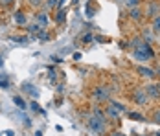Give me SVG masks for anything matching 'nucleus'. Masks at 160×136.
Returning a JSON list of instances; mask_svg holds the SVG:
<instances>
[{
  "label": "nucleus",
  "instance_id": "nucleus-7",
  "mask_svg": "<svg viewBox=\"0 0 160 136\" xmlns=\"http://www.w3.org/2000/svg\"><path fill=\"white\" fill-rule=\"evenodd\" d=\"M144 90H145V94H147L149 98H158V96H160V90H158V87H157V85H147Z\"/></svg>",
  "mask_w": 160,
  "mask_h": 136
},
{
  "label": "nucleus",
  "instance_id": "nucleus-2",
  "mask_svg": "<svg viewBox=\"0 0 160 136\" xmlns=\"http://www.w3.org/2000/svg\"><path fill=\"white\" fill-rule=\"evenodd\" d=\"M94 98H96L98 101H107L111 98V90L107 87H96L94 88Z\"/></svg>",
  "mask_w": 160,
  "mask_h": 136
},
{
  "label": "nucleus",
  "instance_id": "nucleus-12",
  "mask_svg": "<svg viewBox=\"0 0 160 136\" xmlns=\"http://www.w3.org/2000/svg\"><path fill=\"white\" fill-rule=\"evenodd\" d=\"M64 18H66V11H64V9H61V11L57 9V13H55V22H57V24H63Z\"/></svg>",
  "mask_w": 160,
  "mask_h": 136
},
{
  "label": "nucleus",
  "instance_id": "nucleus-4",
  "mask_svg": "<svg viewBox=\"0 0 160 136\" xmlns=\"http://www.w3.org/2000/svg\"><path fill=\"white\" fill-rule=\"evenodd\" d=\"M35 18H37V24H39V26H41L42 30H44V28L48 26V22H50V18H48V13H46V11H39Z\"/></svg>",
  "mask_w": 160,
  "mask_h": 136
},
{
  "label": "nucleus",
  "instance_id": "nucleus-6",
  "mask_svg": "<svg viewBox=\"0 0 160 136\" xmlns=\"http://www.w3.org/2000/svg\"><path fill=\"white\" fill-rule=\"evenodd\" d=\"M120 114H122V112H120V110H116V108H114L111 103H109V107L105 108V118L109 116L111 120H118V118H120Z\"/></svg>",
  "mask_w": 160,
  "mask_h": 136
},
{
  "label": "nucleus",
  "instance_id": "nucleus-32",
  "mask_svg": "<svg viewBox=\"0 0 160 136\" xmlns=\"http://www.w3.org/2000/svg\"><path fill=\"white\" fill-rule=\"evenodd\" d=\"M157 87H158V90H160V85H157Z\"/></svg>",
  "mask_w": 160,
  "mask_h": 136
},
{
  "label": "nucleus",
  "instance_id": "nucleus-25",
  "mask_svg": "<svg viewBox=\"0 0 160 136\" xmlns=\"http://www.w3.org/2000/svg\"><path fill=\"white\" fill-rule=\"evenodd\" d=\"M15 43H28V37H11Z\"/></svg>",
  "mask_w": 160,
  "mask_h": 136
},
{
  "label": "nucleus",
  "instance_id": "nucleus-3",
  "mask_svg": "<svg viewBox=\"0 0 160 136\" xmlns=\"http://www.w3.org/2000/svg\"><path fill=\"white\" fill-rule=\"evenodd\" d=\"M132 99L138 105H147V94H145L144 88H136V90L132 92Z\"/></svg>",
  "mask_w": 160,
  "mask_h": 136
},
{
  "label": "nucleus",
  "instance_id": "nucleus-14",
  "mask_svg": "<svg viewBox=\"0 0 160 136\" xmlns=\"http://www.w3.org/2000/svg\"><path fill=\"white\" fill-rule=\"evenodd\" d=\"M132 57H134V59H138V61H149V59H147V55L142 53V52H138V50H132Z\"/></svg>",
  "mask_w": 160,
  "mask_h": 136
},
{
  "label": "nucleus",
  "instance_id": "nucleus-28",
  "mask_svg": "<svg viewBox=\"0 0 160 136\" xmlns=\"http://www.w3.org/2000/svg\"><path fill=\"white\" fill-rule=\"evenodd\" d=\"M155 121H157V123H160V110H157V112H155Z\"/></svg>",
  "mask_w": 160,
  "mask_h": 136
},
{
  "label": "nucleus",
  "instance_id": "nucleus-27",
  "mask_svg": "<svg viewBox=\"0 0 160 136\" xmlns=\"http://www.w3.org/2000/svg\"><path fill=\"white\" fill-rule=\"evenodd\" d=\"M13 2H15V0H0L2 6H9V4H13Z\"/></svg>",
  "mask_w": 160,
  "mask_h": 136
},
{
  "label": "nucleus",
  "instance_id": "nucleus-20",
  "mask_svg": "<svg viewBox=\"0 0 160 136\" xmlns=\"http://www.w3.org/2000/svg\"><path fill=\"white\" fill-rule=\"evenodd\" d=\"M24 90H26V92H32L33 98H37V96H39V92L35 90V87H32V85H24Z\"/></svg>",
  "mask_w": 160,
  "mask_h": 136
},
{
  "label": "nucleus",
  "instance_id": "nucleus-21",
  "mask_svg": "<svg viewBox=\"0 0 160 136\" xmlns=\"http://www.w3.org/2000/svg\"><path fill=\"white\" fill-rule=\"evenodd\" d=\"M111 105L116 108V110H120V112H125V107L122 105V103H118V101H111Z\"/></svg>",
  "mask_w": 160,
  "mask_h": 136
},
{
  "label": "nucleus",
  "instance_id": "nucleus-24",
  "mask_svg": "<svg viewBox=\"0 0 160 136\" xmlns=\"http://www.w3.org/2000/svg\"><path fill=\"white\" fill-rule=\"evenodd\" d=\"M28 2L32 4L33 8H41V6H42V0H28Z\"/></svg>",
  "mask_w": 160,
  "mask_h": 136
},
{
  "label": "nucleus",
  "instance_id": "nucleus-30",
  "mask_svg": "<svg viewBox=\"0 0 160 136\" xmlns=\"http://www.w3.org/2000/svg\"><path fill=\"white\" fill-rule=\"evenodd\" d=\"M4 66V59H2V55H0V68Z\"/></svg>",
  "mask_w": 160,
  "mask_h": 136
},
{
  "label": "nucleus",
  "instance_id": "nucleus-5",
  "mask_svg": "<svg viewBox=\"0 0 160 136\" xmlns=\"http://www.w3.org/2000/svg\"><path fill=\"white\" fill-rule=\"evenodd\" d=\"M136 72H138L142 77H147V79H151V77L157 76V72H155L153 68H147V66H138V68H136Z\"/></svg>",
  "mask_w": 160,
  "mask_h": 136
},
{
  "label": "nucleus",
  "instance_id": "nucleus-17",
  "mask_svg": "<svg viewBox=\"0 0 160 136\" xmlns=\"http://www.w3.org/2000/svg\"><path fill=\"white\" fill-rule=\"evenodd\" d=\"M129 118H131V120H134V121H142V120H144V116H142L140 112H129Z\"/></svg>",
  "mask_w": 160,
  "mask_h": 136
},
{
  "label": "nucleus",
  "instance_id": "nucleus-10",
  "mask_svg": "<svg viewBox=\"0 0 160 136\" xmlns=\"http://www.w3.org/2000/svg\"><path fill=\"white\" fill-rule=\"evenodd\" d=\"M157 15H158V6L155 2H151L149 8H147V17H157Z\"/></svg>",
  "mask_w": 160,
  "mask_h": 136
},
{
  "label": "nucleus",
  "instance_id": "nucleus-1",
  "mask_svg": "<svg viewBox=\"0 0 160 136\" xmlns=\"http://www.w3.org/2000/svg\"><path fill=\"white\" fill-rule=\"evenodd\" d=\"M88 129L94 133V134H103L107 131V125H105V112H94V116H90L87 121Z\"/></svg>",
  "mask_w": 160,
  "mask_h": 136
},
{
  "label": "nucleus",
  "instance_id": "nucleus-19",
  "mask_svg": "<svg viewBox=\"0 0 160 136\" xmlns=\"http://www.w3.org/2000/svg\"><path fill=\"white\" fill-rule=\"evenodd\" d=\"M41 30H42V28H41V26H39L37 22H35V24H30V26H28V31H30V33H37V31H41Z\"/></svg>",
  "mask_w": 160,
  "mask_h": 136
},
{
  "label": "nucleus",
  "instance_id": "nucleus-31",
  "mask_svg": "<svg viewBox=\"0 0 160 136\" xmlns=\"http://www.w3.org/2000/svg\"><path fill=\"white\" fill-rule=\"evenodd\" d=\"M35 136H42V133H41V131H37V133H35Z\"/></svg>",
  "mask_w": 160,
  "mask_h": 136
},
{
  "label": "nucleus",
  "instance_id": "nucleus-18",
  "mask_svg": "<svg viewBox=\"0 0 160 136\" xmlns=\"http://www.w3.org/2000/svg\"><path fill=\"white\" fill-rule=\"evenodd\" d=\"M0 87L6 90V88H9V81H8V77L6 76H0Z\"/></svg>",
  "mask_w": 160,
  "mask_h": 136
},
{
  "label": "nucleus",
  "instance_id": "nucleus-34",
  "mask_svg": "<svg viewBox=\"0 0 160 136\" xmlns=\"http://www.w3.org/2000/svg\"><path fill=\"white\" fill-rule=\"evenodd\" d=\"M158 76H160V70H158Z\"/></svg>",
  "mask_w": 160,
  "mask_h": 136
},
{
  "label": "nucleus",
  "instance_id": "nucleus-22",
  "mask_svg": "<svg viewBox=\"0 0 160 136\" xmlns=\"http://www.w3.org/2000/svg\"><path fill=\"white\" fill-rule=\"evenodd\" d=\"M153 31H160V17H155L153 20Z\"/></svg>",
  "mask_w": 160,
  "mask_h": 136
},
{
  "label": "nucleus",
  "instance_id": "nucleus-23",
  "mask_svg": "<svg viewBox=\"0 0 160 136\" xmlns=\"http://www.w3.org/2000/svg\"><path fill=\"white\" fill-rule=\"evenodd\" d=\"M30 107H32L33 110H35V112H44V110H42V108H41V107L37 105V103H35V101H32V103H30Z\"/></svg>",
  "mask_w": 160,
  "mask_h": 136
},
{
  "label": "nucleus",
  "instance_id": "nucleus-29",
  "mask_svg": "<svg viewBox=\"0 0 160 136\" xmlns=\"http://www.w3.org/2000/svg\"><path fill=\"white\" fill-rule=\"evenodd\" d=\"M111 136H125L123 133H118V131H114V133H111Z\"/></svg>",
  "mask_w": 160,
  "mask_h": 136
},
{
  "label": "nucleus",
  "instance_id": "nucleus-13",
  "mask_svg": "<svg viewBox=\"0 0 160 136\" xmlns=\"http://www.w3.org/2000/svg\"><path fill=\"white\" fill-rule=\"evenodd\" d=\"M44 6H46V9H53V8L59 9V0H44Z\"/></svg>",
  "mask_w": 160,
  "mask_h": 136
},
{
  "label": "nucleus",
  "instance_id": "nucleus-15",
  "mask_svg": "<svg viewBox=\"0 0 160 136\" xmlns=\"http://www.w3.org/2000/svg\"><path fill=\"white\" fill-rule=\"evenodd\" d=\"M144 41L145 43H153V30H144Z\"/></svg>",
  "mask_w": 160,
  "mask_h": 136
},
{
  "label": "nucleus",
  "instance_id": "nucleus-26",
  "mask_svg": "<svg viewBox=\"0 0 160 136\" xmlns=\"http://www.w3.org/2000/svg\"><path fill=\"white\" fill-rule=\"evenodd\" d=\"M92 41V33H85L83 35V43H90Z\"/></svg>",
  "mask_w": 160,
  "mask_h": 136
},
{
  "label": "nucleus",
  "instance_id": "nucleus-9",
  "mask_svg": "<svg viewBox=\"0 0 160 136\" xmlns=\"http://www.w3.org/2000/svg\"><path fill=\"white\" fill-rule=\"evenodd\" d=\"M13 103H15V107H17V108H20V110H24V108L28 107V105H26V101H24L20 96H13Z\"/></svg>",
  "mask_w": 160,
  "mask_h": 136
},
{
  "label": "nucleus",
  "instance_id": "nucleus-11",
  "mask_svg": "<svg viewBox=\"0 0 160 136\" xmlns=\"http://www.w3.org/2000/svg\"><path fill=\"white\" fill-rule=\"evenodd\" d=\"M129 15H131V18H134V20H140L142 18V11H140V8H131L129 9Z\"/></svg>",
  "mask_w": 160,
  "mask_h": 136
},
{
  "label": "nucleus",
  "instance_id": "nucleus-8",
  "mask_svg": "<svg viewBox=\"0 0 160 136\" xmlns=\"http://www.w3.org/2000/svg\"><path fill=\"white\" fill-rule=\"evenodd\" d=\"M13 20H15V24H18V26H24L28 22V17L24 15V11H17L15 15H13Z\"/></svg>",
  "mask_w": 160,
  "mask_h": 136
},
{
  "label": "nucleus",
  "instance_id": "nucleus-33",
  "mask_svg": "<svg viewBox=\"0 0 160 136\" xmlns=\"http://www.w3.org/2000/svg\"><path fill=\"white\" fill-rule=\"evenodd\" d=\"M157 136H160V133H157Z\"/></svg>",
  "mask_w": 160,
  "mask_h": 136
},
{
  "label": "nucleus",
  "instance_id": "nucleus-16",
  "mask_svg": "<svg viewBox=\"0 0 160 136\" xmlns=\"http://www.w3.org/2000/svg\"><path fill=\"white\" fill-rule=\"evenodd\" d=\"M123 4L131 9V8H138L140 6V0H123Z\"/></svg>",
  "mask_w": 160,
  "mask_h": 136
}]
</instances>
